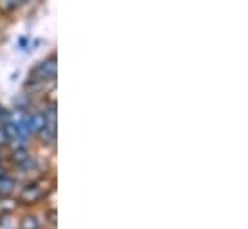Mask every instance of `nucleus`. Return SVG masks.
Here are the masks:
<instances>
[{
  "label": "nucleus",
  "mask_w": 248,
  "mask_h": 229,
  "mask_svg": "<svg viewBox=\"0 0 248 229\" xmlns=\"http://www.w3.org/2000/svg\"><path fill=\"white\" fill-rule=\"evenodd\" d=\"M46 196V181L39 179L33 181L29 185H25L17 196V204H25V206H33L37 202H41Z\"/></svg>",
  "instance_id": "nucleus-1"
},
{
  "label": "nucleus",
  "mask_w": 248,
  "mask_h": 229,
  "mask_svg": "<svg viewBox=\"0 0 248 229\" xmlns=\"http://www.w3.org/2000/svg\"><path fill=\"white\" fill-rule=\"evenodd\" d=\"M33 79L31 81H54L56 79V54H50L46 60H43L35 69H33Z\"/></svg>",
  "instance_id": "nucleus-2"
},
{
  "label": "nucleus",
  "mask_w": 248,
  "mask_h": 229,
  "mask_svg": "<svg viewBox=\"0 0 248 229\" xmlns=\"http://www.w3.org/2000/svg\"><path fill=\"white\" fill-rule=\"evenodd\" d=\"M45 129H46L45 112H31L29 114V131H31V135H37L39 137Z\"/></svg>",
  "instance_id": "nucleus-3"
},
{
  "label": "nucleus",
  "mask_w": 248,
  "mask_h": 229,
  "mask_svg": "<svg viewBox=\"0 0 248 229\" xmlns=\"http://www.w3.org/2000/svg\"><path fill=\"white\" fill-rule=\"evenodd\" d=\"M17 229H43V224H41V218L37 214H27L19 220V226Z\"/></svg>",
  "instance_id": "nucleus-4"
},
{
  "label": "nucleus",
  "mask_w": 248,
  "mask_h": 229,
  "mask_svg": "<svg viewBox=\"0 0 248 229\" xmlns=\"http://www.w3.org/2000/svg\"><path fill=\"white\" fill-rule=\"evenodd\" d=\"M14 189H16V179L14 177H10L8 173L4 177H0V198L10 196L14 193Z\"/></svg>",
  "instance_id": "nucleus-5"
},
{
  "label": "nucleus",
  "mask_w": 248,
  "mask_h": 229,
  "mask_svg": "<svg viewBox=\"0 0 248 229\" xmlns=\"http://www.w3.org/2000/svg\"><path fill=\"white\" fill-rule=\"evenodd\" d=\"M17 206H19L17 198H10V196L0 198V216H12Z\"/></svg>",
  "instance_id": "nucleus-6"
},
{
  "label": "nucleus",
  "mask_w": 248,
  "mask_h": 229,
  "mask_svg": "<svg viewBox=\"0 0 248 229\" xmlns=\"http://www.w3.org/2000/svg\"><path fill=\"white\" fill-rule=\"evenodd\" d=\"M19 6H21V2H17V0H4V2H0V10L2 12H14Z\"/></svg>",
  "instance_id": "nucleus-7"
},
{
  "label": "nucleus",
  "mask_w": 248,
  "mask_h": 229,
  "mask_svg": "<svg viewBox=\"0 0 248 229\" xmlns=\"http://www.w3.org/2000/svg\"><path fill=\"white\" fill-rule=\"evenodd\" d=\"M0 229H17L12 216H0Z\"/></svg>",
  "instance_id": "nucleus-8"
},
{
  "label": "nucleus",
  "mask_w": 248,
  "mask_h": 229,
  "mask_svg": "<svg viewBox=\"0 0 248 229\" xmlns=\"http://www.w3.org/2000/svg\"><path fill=\"white\" fill-rule=\"evenodd\" d=\"M45 218H46V224L50 226V228H56V208H48L46 210V214H45Z\"/></svg>",
  "instance_id": "nucleus-9"
},
{
  "label": "nucleus",
  "mask_w": 248,
  "mask_h": 229,
  "mask_svg": "<svg viewBox=\"0 0 248 229\" xmlns=\"http://www.w3.org/2000/svg\"><path fill=\"white\" fill-rule=\"evenodd\" d=\"M4 175H6V170H4L2 166H0V177H4Z\"/></svg>",
  "instance_id": "nucleus-10"
}]
</instances>
